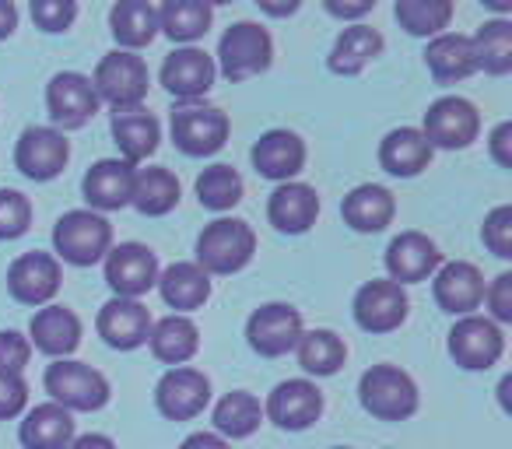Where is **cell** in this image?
Wrapping results in <instances>:
<instances>
[{
	"instance_id": "cell-1",
	"label": "cell",
	"mask_w": 512,
	"mask_h": 449,
	"mask_svg": "<svg viewBox=\"0 0 512 449\" xmlns=\"http://www.w3.org/2000/svg\"><path fill=\"white\" fill-rule=\"evenodd\" d=\"M256 253V232L242 218H218L204 225L197 236V260L193 264L211 274H239Z\"/></svg>"
},
{
	"instance_id": "cell-2",
	"label": "cell",
	"mask_w": 512,
	"mask_h": 449,
	"mask_svg": "<svg viewBox=\"0 0 512 449\" xmlns=\"http://www.w3.org/2000/svg\"><path fill=\"white\" fill-rule=\"evenodd\" d=\"M358 400L379 421H407L418 411V383L397 365H372L358 379Z\"/></svg>"
},
{
	"instance_id": "cell-3",
	"label": "cell",
	"mask_w": 512,
	"mask_h": 449,
	"mask_svg": "<svg viewBox=\"0 0 512 449\" xmlns=\"http://www.w3.org/2000/svg\"><path fill=\"white\" fill-rule=\"evenodd\" d=\"M148 85L151 74L137 53L127 50H113L99 60L95 67L92 88L99 95V102L113 106L116 113H127V109H141V102L148 99Z\"/></svg>"
},
{
	"instance_id": "cell-4",
	"label": "cell",
	"mask_w": 512,
	"mask_h": 449,
	"mask_svg": "<svg viewBox=\"0 0 512 449\" xmlns=\"http://www.w3.org/2000/svg\"><path fill=\"white\" fill-rule=\"evenodd\" d=\"M274 64V39L264 25L256 22H235L225 29L218 43V71L228 81H249L256 74H264Z\"/></svg>"
},
{
	"instance_id": "cell-5",
	"label": "cell",
	"mask_w": 512,
	"mask_h": 449,
	"mask_svg": "<svg viewBox=\"0 0 512 449\" xmlns=\"http://www.w3.org/2000/svg\"><path fill=\"white\" fill-rule=\"evenodd\" d=\"M60 260L74 267H92L113 250V225L95 211H67L53 229Z\"/></svg>"
},
{
	"instance_id": "cell-6",
	"label": "cell",
	"mask_w": 512,
	"mask_h": 449,
	"mask_svg": "<svg viewBox=\"0 0 512 449\" xmlns=\"http://www.w3.org/2000/svg\"><path fill=\"white\" fill-rule=\"evenodd\" d=\"M46 393L64 411H99L109 404V379L99 369L74 358H57L46 369Z\"/></svg>"
},
{
	"instance_id": "cell-7",
	"label": "cell",
	"mask_w": 512,
	"mask_h": 449,
	"mask_svg": "<svg viewBox=\"0 0 512 449\" xmlns=\"http://www.w3.org/2000/svg\"><path fill=\"white\" fill-rule=\"evenodd\" d=\"M425 141L435 148L460 151L470 148L481 134V113L470 99L463 95H446V99H435L425 113V127H421Z\"/></svg>"
},
{
	"instance_id": "cell-8",
	"label": "cell",
	"mask_w": 512,
	"mask_h": 449,
	"mask_svg": "<svg viewBox=\"0 0 512 449\" xmlns=\"http://www.w3.org/2000/svg\"><path fill=\"white\" fill-rule=\"evenodd\" d=\"M228 113L214 106H179L172 109V141L183 155L190 158H207L218 155L228 141Z\"/></svg>"
},
{
	"instance_id": "cell-9",
	"label": "cell",
	"mask_w": 512,
	"mask_h": 449,
	"mask_svg": "<svg viewBox=\"0 0 512 449\" xmlns=\"http://www.w3.org/2000/svg\"><path fill=\"white\" fill-rule=\"evenodd\" d=\"M302 337V313L288 302H267V306L253 309L246 320V341L256 355L281 358L295 351Z\"/></svg>"
},
{
	"instance_id": "cell-10",
	"label": "cell",
	"mask_w": 512,
	"mask_h": 449,
	"mask_svg": "<svg viewBox=\"0 0 512 449\" xmlns=\"http://www.w3.org/2000/svg\"><path fill=\"white\" fill-rule=\"evenodd\" d=\"M158 257L144 243H120L106 253V285L113 299H141L158 285Z\"/></svg>"
},
{
	"instance_id": "cell-11",
	"label": "cell",
	"mask_w": 512,
	"mask_h": 449,
	"mask_svg": "<svg viewBox=\"0 0 512 449\" xmlns=\"http://www.w3.org/2000/svg\"><path fill=\"white\" fill-rule=\"evenodd\" d=\"M502 351H505V334L488 316H463L449 330V355L467 372L491 369L502 358Z\"/></svg>"
},
{
	"instance_id": "cell-12",
	"label": "cell",
	"mask_w": 512,
	"mask_h": 449,
	"mask_svg": "<svg viewBox=\"0 0 512 449\" xmlns=\"http://www.w3.org/2000/svg\"><path fill=\"white\" fill-rule=\"evenodd\" d=\"M407 309H411V299H407L404 288L390 278H379L365 281L358 288L351 313H355V323L365 334H390L407 320Z\"/></svg>"
},
{
	"instance_id": "cell-13",
	"label": "cell",
	"mask_w": 512,
	"mask_h": 449,
	"mask_svg": "<svg viewBox=\"0 0 512 449\" xmlns=\"http://www.w3.org/2000/svg\"><path fill=\"white\" fill-rule=\"evenodd\" d=\"M71 162V144L57 127H29L15 144V165L22 176L50 183Z\"/></svg>"
},
{
	"instance_id": "cell-14",
	"label": "cell",
	"mask_w": 512,
	"mask_h": 449,
	"mask_svg": "<svg viewBox=\"0 0 512 449\" xmlns=\"http://www.w3.org/2000/svg\"><path fill=\"white\" fill-rule=\"evenodd\" d=\"M60 281H64L60 260L43 250L22 253L8 267V292L22 306H50V299L60 292Z\"/></svg>"
},
{
	"instance_id": "cell-15",
	"label": "cell",
	"mask_w": 512,
	"mask_h": 449,
	"mask_svg": "<svg viewBox=\"0 0 512 449\" xmlns=\"http://www.w3.org/2000/svg\"><path fill=\"white\" fill-rule=\"evenodd\" d=\"M99 95L92 88V78L78 71H64L46 85V109L50 120L64 130H81L88 120H95L99 113Z\"/></svg>"
},
{
	"instance_id": "cell-16",
	"label": "cell",
	"mask_w": 512,
	"mask_h": 449,
	"mask_svg": "<svg viewBox=\"0 0 512 449\" xmlns=\"http://www.w3.org/2000/svg\"><path fill=\"white\" fill-rule=\"evenodd\" d=\"M214 78H218V67H214V57L197 46H183V50H172L162 64V85L169 95L183 99L186 106H193L197 99H204L214 88Z\"/></svg>"
},
{
	"instance_id": "cell-17",
	"label": "cell",
	"mask_w": 512,
	"mask_h": 449,
	"mask_svg": "<svg viewBox=\"0 0 512 449\" xmlns=\"http://www.w3.org/2000/svg\"><path fill=\"white\" fill-rule=\"evenodd\" d=\"M323 414V393L309 379H285L271 390L264 404V418H271L285 432H302Z\"/></svg>"
},
{
	"instance_id": "cell-18",
	"label": "cell",
	"mask_w": 512,
	"mask_h": 449,
	"mask_svg": "<svg viewBox=\"0 0 512 449\" xmlns=\"http://www.w3.org/2000/svg\"><path fill=\"white\" fill-rule=\"evenodd\" d=\"M207 400H211V379L204 372L190 369V365L169 369L155 386V404L169 421L197 418L207 407Z\"/></svg>"
},
{
	"instance_id": "cell-19",
	"label": "cell",
	"mask_w": 512,
	"mask_h": 449,
	"mask_svg": "<svg viewBox=\"0 0 512 449\" xmlns=\"http://www.w3.org/2000/svg\"><path fill=\"white\" fill-rule=\"evenodd\" d=\"M386 271L390 281L400 288L414 285V281H428L442 267V253L425 232H400L390 246H386Z\"/></svg>"
},
{
	"instance_id": "cell-20",
	"label": "cell",
	"mask_w": 512,
	"mask_h": 449,
	"mask_svg": "<svg viewBox=\"0 0 512 449\" xmlns=\"http://www.w3.org/2000/svg\"><path fill=\"white\" fill-rule=\"evenodd\" d=\"M256 172L274 183H295L302 169H306V141L295 130H267L249 151Z\"/></svg>"
},
{
	"instance_id": "cell-21",
	"label": "cell",
	"mask_w": 512,
	"mask_h": 449,
	"mask_svg": "<svg viewBox=\"0 0 512 449\" xmlns=\"http://www.w3.org/2000/svg\"><path fill=\"white\" fill-rule=\"evenodd\" d=\"M99 337L116 351H134L141 344H148L151 334V313L144 302L137 299H109L106 306L99 309Z\"/></svg>"
},
{
	"instance_id": "cell-22",
	"label": "cell",
	"mask_w": 512,
	"mask_h": 449,
	"mask_svg": "<svg viewBox=\"0 0 512 449\" xmlns=\"http://www.w3.org/2000/svg\"><path fill=\"white\" fill-rule=\"evenodd\" d=\"M432 295L442 313H453L463 320V316H474V309L484 302V278L474 264L453 260V264L439 267L432 281Z\"/></svg>"
},
{
	"instance_id": "cell-23",
	"label": "cell",
	"mask_w": 512,
	"mask_h": 449,
	"mask_svg": "<svg viewBox=\"0 0 512 449\" xmlns=\"http://www.w3.org/2000/svg\"><path fill=\"white\" fill-rule=\"evenodd\" d=\"M81 193L88 200V211H120L134 193V165H127L123 158H102L85 172Z\"/></svg>"
},
{
	"instance_id": "cell-24",
	"label": "cell",
	"mask_w": 512,
	"mask_h": 449,
	"mask_svg": "<svg viewBox=\"0 0 512 449\" xmlns=\"http://www.w3.org/2000/svg\"><path fill=\"white\" fill-rule=\"evenodd\" d=\"M267 218L285 236H302L320 218V197L306 183H281L267 200Z\"/></svg>"
},
{
	"instance_id": "cell-25",
	"label": "cell",
	"mask_w": 512,
	"mask_h": 449,
	"mask_svg": "<svg viewBox=\"0 0 512 449\" xmlns=\"http://www.w3.org/2000/svg\"><path fill=\"white\" fill-rule=\"evenodd\" d=\"M29 344L50 358H67L81 344V320L67 306H43L29 323Z\"/></svg>"
},
{
	"instance_id": "cell-26",
	"label": "cell",
	"mask_w": 512,
	"mask_h": 449,
	"mask_svg": "<svg viewBox=\"0 0 512 449\" xmlns=\"http://www.w3.org/2000/svg\"><path fill=\"white\" fill-rule=\"evenodd\" d=\"M341 214H344V225H351L355 232L372 236V232H383L393 221V214H397V200H393V193L386 190V186L362 183L344 197Z\"/></svg>"
},
{
	"instance_id": "cell-27",
	"label": "cell",
	"mask_w": 512,
	"mask_h": 449,
	"mask_svg": "<svg viewBox=\"0 0 512 449\" xmlns=\"http://www.w3.org/2000/svg\"><path fill=\"white\" fill-rule=\"evenodd\" d=\"M432 162V144L425 141L418 127H400V130H390L379 144V165H383L390 176H400V179H411L418 172L428 169Z\"/></svg>"
},
{
	"instance_id": "cell-28",
	"label": "cell",
	"mask_w": 512,
	"mask_h": 449,
	"mask_svg": "<svg viewBox=\"0 0 512 449\" xmlns=\"http://www.w3.org/2000/svg\"><path fill=\"white\" fill-rule=\"evenodd\" d=\"M18 439L25 449H67L74 442V418L60 404H39L25 414Z\"/></svg>"
},
{
	"instance_id": "cell-29",
	"label": "cell",
	"mask_w": 512,
	"mask_h": 449,
	"mask_svg": "<svg viewBox=\"0 0 512 449\" xmlns=\"http://www.w3.org/2000/svg\"><path fill=\"white\" fill-rule=\"evenodd\" d=\"M109 29H113V39L123 50L137 53L155 43L158 8L151 0H120V4H113V11H109Z\"/></svg>"
},
{
	"instance_id": "cell-30",
	"label": "cell",
	"mask_w": 512,
	"mask_h": 449,
	"mask_svg": "<svg viewBox=\"0 0 512 449\" xmlns=\"http://www.w3.org/2000/svg\"><path fill=\"white\" fill-rule=\"evenodd\" d=\"M425 64L439 85L467 81L470 74L477 71L474 46H470V39L460 36V32H442V36H435L425 50Z\"/></svg>"
},
{
	"instance_id": "cell-31",
	"label": "cell",
	"mask_w": 512,
	"mask_h": 449,
	"mask_svg": "<svg viewBox=\"0 0 512 449\" xmlns=\"http://www.w3.org/2000/svg\"><path fill=\"white\" fill-rule=\"evenodd\" d=\"M379 53H383V36H379L376 29H369V25L355 22L337 36L334 50H330V57H327V67L334 74H341V78H355V74H362L365 67L379 57Z\"/></svg>"
},
{
	"instance_id": "cell-32",
	"label": "cell",
	"mask_w": 512,
	"mask_h": 449,
	"mask_svg": "<svg viewBox=\"0 0 512 449\" xmlns=\"http://www.w3.org/2000/svg\"><path fill=\"white\" fill-rule=\"evenodd\" d=\"M158 292H162L165 306L179 309V316H183L211 299V278L193 260H179L158 274Z\"/></svg>"
},
{
	"instance_id": "cell-33",
	"label": "cell",
	"mask_w": 512,
	"mask_h": 449,
	"mask_svg": "<svg viewBox=\"0 0 512 449\" xmlns=\"http://www.w3.org/2000/svg\"><path fill=\"white\" fill-rule=\"evenodd\" d=\"M148 344H151V355L165 365H183L197 355L200 348V330L190 316H165V320L151 323V334H148Z\"/></svg>"
},
{
	"instance_id": "cell-34",
	"label": "cell",
	"mask_w": 512,
	"mask_h": 449,
	"mask_svg": "<svg viewBox=\"0 0 512 449\" xmlns=\"http://www.w3.org/2000/svg\"><path fill=\"white\" fill-rule=\"evenodd\" d=\"M113 141L116 148L123 151V162H148L158 151V141H162V127L151 113L144 109H127V113L113 116Z\"/></svg>"
},
{
	"instance_id": "cell-35",
	"label": "cell",
	"mask_w": 512,
	"mask_h": 449,
	"mask_svg": "<svg viewBox=\"0 0 512 449\" xmlns=\"http://www.w3.org/2000/svg\"><path fill=\"white\" fill-rule=\"evenodd\" d=\"M179 179L172 169L162 165H148V169H134V193H130V204L137 207L148 218H162V214L176 211L179 204Z\"/></svg>"
},
{
	"instance_id": "cell-36",
	"label": "cell",
	"mask_w": 512,
	"mask_h": 449,
	"mask_svg": "<svg viewBox=\"0 0 512 449\" xmlns=\"http://www.w3.org/2000/svg\"><path fill=\"white\" fill-rule=\"evenodd\" d=\"M214 8L204 0H165L158 8V32L172 39V43H197L207 29H211Z\"/></svg>"
},
{
	"instance_id": "cell-37",
	"label": "cell",
	"mask_w": 512,
	"mask_h": 449,
	"mask_svg": "<svg viewBox=\"0 0 512 449\" xmlns=\"http://www.w3.org/2000/svg\"><path fill=\"white\" fill-rule=\"evenodd\" d=\"M264 421V404L246 390H232L214 404V428L221 439H249Z\"/></svg>"
},
{
	"instance_id": "cell-38",
	"label": "cell",
	"mask_w": 512,
	"mask_h": 449,
	"mask_svg": "<svg viewBox=\"0 0 512 449\" xmlns=\"http://www.w3.org/2000/svg\"><path fill=\"white\" fill-rule=\"evenodd\" d=\"M295 355H299V365L309 376H334L348 358V344L334 330H302Z\"/></svg>"
},
{
	"instance_id": "cell-39",
	"label": "cell",
	"mask_w": 512,
	"mask_h": 449,
	"mask_svg": "<svg viewBox=\"0 0 512 449\" xmlns=\"http://www.w3.org/2000/svg\"><path fill=\"white\" fill-rule=\"evenodd\" d=\"M470 46H474L477 71L495 74V78L512 71V22H505V18L484 22L477 36L470 39Z\"/></svg>"
},
{
	"instance_id": "cell-40",
	"label": "cell",
	"mask_w": 512,
	"mask_h": 449,
	"mask_svg": "<svg viewBox=\"0 0 512 449\" xmlns=\"http://www.w3.org/2000/svg\"><path fill=\"white\" fill-rule=\"evenodd\" d=\"M397 15L400 29L411 32V36H442V29H449L453 22V0H397Z\"/></svg>"
},
{
	"instance_id": "cell-41",
	"label": "cell",
	"mask_w": 512,
	"mask_h": 449,
	"mask_svg": "<svg viewBox=\"0 0 512 449\" xmlns=\"http://www.w3.org/2000/svg\"><path fill=\"white\" fill-rule=\"evenodd\" d=\"M197 200L207 211H232L242 200V176L232 165H211L197 176Z\"/></svg>"
},
{
	"instance_id": "cell-42",
	"label": "cell",
	"mask_w": 512,
	"mask_h": 449,
	"mask_svg": "<svg viewBox=\"0 0 512 449\" xmlns=\"http://www.w3.org/2000/svg\"><path fill=\"white\" fill-rule=\"evenodd\" d=\"M32 225V200L18 190H0V239H22Z\"/></svg>"
},
{
	"instance_id": "cell-43",
	"label": "cell",
	"mask_w": 512,
	"mask_h": 449,
	"mask_svg": "<svg viewBox=\"0 0 512 449\" xmlns=\"http://www.w3.org/2000/svg\"><path fill=\"white\" fill-rule=\"evenodd\" d=\"M481 239L498 260H512V207L502 204L484 218Z\"/></svg>"
},
{
	"instance_id": "cell-44",
	"label": "cell",
	"mask_w": 512,
	"mask_h": 449,
	"mask_svg": "<svg viewBox=\"0 0 512 449\" xmlns=\"http://www.w3.org/2000/svg\"><path fill=\"white\" fill-rule=\"evenodd\" d=\"M32 18L43 32H67L78 18L74 0H32Z\"/></svg>"
},
{
	"instance_id": "cell-45",
	"label": "cell",
	"mask_w": 512,
	"mask_h": 449,
	"mask_svg": "<svg viewBox=\"0 0 512 449\" xmlns=\"http://www.w3.org/2000/svg\"><path fill=\"white\" fill-rule=\"evenodd\" d=\"M32 358L29 337H22L18 330H0V372L8 376H22L25 365Z\"/></svg>"
},
{
	"instance_id": "cell-46",
	"label": "cell",
	"mask_w": 512,
	"mask_h": 449,
	"mask_svg": "<svg viewBox=\"0 0 512 449\" xmlns=\"http://www.w3.org/2000/svg\"><path fill=\"white\" fill-rule=\"evenodd\" d=\"M29 404V383L22 376L0 372V418H18Z\"/></svg>"
},
{
	"instance_id": "cell-47",
	"label": "cell",
	"mask_w": 512,
	"mask_h": 449,
	"mask_svg": "<svg viewBox=\"0 0 512 449\" xmlns=\"http://www.w3.org/2000/svg\"><path fill=\"white\" fill-rule=\"evenodd\" d=\"M484 302H488L491 316H495L498 323H512V274L509 271L498 274V278L491 281V288H484Z\"/></svg>"
},
{
	"instance_id": "cell-48",
	"label": "cell",
	"mask_w": 512,
	"mask_h": 449,
	"mask_svg": "<svg viewBox=\"0 0 512 449\" xmlns=\"http://www.w3.org/2000/svg\"><path fill=\"white\" fill-rule=\"evenodd\" d=\"M491 158H495L502 169H512V123H498L491 130Z\"/></svg>"
},
{
	"instance_id": "cell-49",
	"label": "cell",
	"mask_w": 512,
	"mask_h": 449,
	"mask_svg": "<svg viewBox=\"0 0 512 449\" xmlns=\"http://www.w3.org/2000/svg\"><path fill=\"white\" fill-rule=\"evenodd\" d=\"M376 8V0H358V4H344V0H327V11L334 18H344V22H355V18H365Z\"/></svg>"
},
{
	"instance_id": "cell-50",
	"label": "cell",
	"mask_w": 512,
	"mask_h": 449,
	"mask_svg": "<svg viewBox=\"0 0 512 449\" xmlns=\"http://www.w3.org/2000/svg\"><path fill=\"white\" fill-rule=\"evenodd\" d=\"M179 449H232V446L214 432H193L190 439H183V446Z\"/></svg>"
},
{
	"instance_id": "cell-51",
	"label": "cell",
	"mask_w": 512,
	"mask_h": 449,
	"mask_svg": "<svg viewBox=\"0 0 512 449\" xmlns=\"http://www.w3.org/2000/svg\"><path fill=\"white\" fill-rule=\"evenodd\" d=\"M67 449H116V442L102 432H88V435H78Z\"/></svg>"
},
{
	"instance_id": "cell-52",
	"label": "cell",
	"mask_w": 512,
	"mask_h": 449,
	"mask_svg": "<svg viewBox=\"0 0 512 449\" xmlns=\"http://www.w3.org/2000/svg\"><path fill=\"white\" fill-rule=\"evenodd\" d=\"M18 29V8L11 0H0V39H8Z\"/></svg>"
},
{
	"instance_id": "cell-53",
	"label": "cell",
	"mask_w": 512,
	"mask_h": 449,
	"mask_svg": "<svg viewBox=\"0 0 512 449\" xmlns=\"http://www.w3.org/2000/svg\"><path fill=\"white\" fill-rule=\"evenodd\" d=\"M260 11L274 18H285V15H295L299 11V0H288V4H274V0H260Z\"/></svg>"
},
{
	"instance_id": "cell-54",
	"label": "cell",
	"mask_w": 512,
	"mask_h": 449,
	"mask_svg": "<svg viewBox=\"0 0 512 449\" xmlns=\"http://www.w3.org/2000/svg\"><path fill=\"white\" fill-rule=\"evenodd\" d=\"M334 449H348V446H334Z\"/></svg>"
}]
</instances>
